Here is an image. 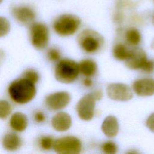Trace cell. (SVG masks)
I'll list each match as a JSON object with an SVG mask.
<instances>
[{"mask_svg": "<svg viewBox=\"0 0 154 154\" xmlns=\"http://www.w3.org/2000/svg\"><path fill=\"white\" fill-rule=\"evenodd\" d=\"M8 91L10 98L19 104L29 102L36 94L35 84L23 77L13 81L10 84Z\"/></svg>", "mask_w": 154, "mask_h": 154, "instance_id": "cell-1", "label": "cell"}, {"mask_svg": "<svg viewBox=\"0 0 154 154\" xmlns=\"http://www.w3.org/2000/svg\"><path fill=\"white\" fill-rule=\"evenodd\" d=\"M78 64L70 59H63L58 61L55 69V76L61 83L69 84L75 81L78 76Z\"/></svg>", "mask_w": 154, "mask_h": 154, "instance_id": "cell-2", "label": "cell"}, {"mask_svg": "<svg viewBox=\"0 0 154 154\" xmlns=\"http://www.w3.org/2000/svg\"><path fill=\"white\" fill-rule=\"evenodd\" d=\"M81 19L76 15L64 14L57 17L53 23L55 32L61 36L73 34L81 25Z\"/></svg>", "mask_w": 154, "mask_h": 154, "instance_id": "cell-3", "label": "cell"}, {"mask_svg": "<svg viewBox=\"0 0 154 154\" xmlns=\"http://www.w3.org/2000/svg\"><path fill=\"white\" fill-rule=\"evenodd\" d=\"M78 42L83 51L91 54L99 50L103 45V39L96 31L87 29L78 35Z\"/></svg>", "mask_w": 154, "mask_h": 154, "instance_id": "cell-4", "label": "cell"}, {"mask_svg": "<svg viewBox=\"0 0 154 154\" xmlns=\"http://www.w3.org/2000/svg\"><path fill=\"white\" fill-rule=\"evenodd\" d=\"M31 42L37 49H45L49 43V31L48 26L41 22H32L30 26Z\"/></svg>", "mask_w": 154, "mask_h": 154, "instance_id": "cell-5", "label": "cell"}, {"mask_svg": "<svg viewBox=\"0 0 154 154\" xmlns=\"http://www.w3.org/2000/svg\"><path fill=\"white\" fill-rule=\"evenodd\" d=\"M53 148L55 152L61 154H77L81 152V141L74 136H65L54 141Z\"/></svg>", "mask_w": 154, "mask_h": 154, "instance_id": "cell-6", "label": "cell"}, {"mask_svg": "<svg viewBox=\"0 0 154 154\" xmlns=\"http://www.w3.org/2000/svg\"><path fill=\"white\" fill-rule=\"evenodd\" d=\"M96 99L91 94L84 96L78 101L76 111L79 117L85 121L92 119L94 113Z\"/></svg>", "mask_w": 154, "mask_h": 154, "instance_id": "cell-7", "label": "cell"}, {"mask_svg": "<svg viewBox=\"0 0 154 154\" xmlns=\"http://www.w3.org/2000/svg\"><path fill=\"white\" fill-rule=\"evenodd\" d=\"M108 96L114 100L127 101L133 97L131 88L122 83H112L106 88Z\"/></svg>", "mask_w": 154, "mask_h": 154, "instance_id": "cell-8", "label": "cell"}, {"mask_svg": "<svg viewBox=\"0 0 154 154\" xmlns=\"http://www.w3.org/2000/svg\"><path fill=\"white\" fill-rule=\"evenodd\" d=\"M70 101V95L66 91H58L48 95L45 104L51 110H60L67 106Z\"/></svg>", "mask_w": 154, "mask_h": 154, "instance_id": "cell-9", "label": "cell"}, {"mask_svg": "<svg viewBox=\"0 0 154 154\" xmlns=\"http://www.w3.org/2000/svg\"><path fill=\"white\" fill-rule=\"evenodd\" d=\"M147 60V55L143 49L134 48L131 49L130 55L126 60V66L132 70L141 69Z\"/></svg>", "mask_w": 154, "mask_h": 154, "instance_id": "cell-10", "label": "cell"}, {"mask_svg": "<svg viewBox=\"0 0 154 154\" xmlns=\"http://www.w3.org/2000/svg\"><path fill=\"white\" fill-rule=\"evenodd\" d=\"M132 88L138 96H152L154 94V79L144 78L137 79L132 84Z\"/></svg>", "mask_w": 154, "mask_h": 154, "instance_id": "cell-11", "label": "cell"}, {"mask_svg": "<svg viewBox=\"0 0 154 154\" xmlns=\"http://www.w3.org/2000/svg\"><path fill=\"white\" fill-rule=\"evenodd\" d=\"M14 17L20 23L24 25L32 23L35 18V13L28 6H18L12 9Z\"/></svg>", "mask_w": 154, "mask_h": 154, "instance_id": "cell-12", "label": "cell"}, {"mask_svg": "<svg viewBox=\"0 0 154 154\" xmlns=\"http://www.w3.org/2000/svg\"><path fill=\"white\" fill-rule=\"evenodd\" d=\"M53 128L58 132L67 131L72 125L70 116L65 112H59L55 114L51 121Z\"/></svg>", "mask_w": 154, "mask_h": 154, "instance_id": "cell-13", "label": "cell"}, {"mask_svg": "<svg viewBox=\"0 0 154 154\" xmlns=\"http://www.w3.org/2000/svg\"><path fill=\"white\" fill-rule=\"evenodd\" d=\"M101 129L103 134L108 137H114L119 132V123L116 117L107 116L102 122Z\"/></svg>", "mask_w": 154, "mask_h": 154, "instance_id": "cell-14", "label": "cell"}, {"mask_svg": "<svg viewBox=\"0 0 154 154\" xmlns=\"http://www.w3.org/2000/svg\"><path fill=\"white\" fill-rule=\"evenodd\" d=\"M10 125L14 131L22 132L28 126V119L23 113L16 112L11 116Z\"/></svg>", "mask_w": 154, "mask_h": 154, "instance_id": "cell-15", "label": "cell"}, {"mask_svg": "<svg viewBox=\"0 0 154 154\" xmlns=\"http://www.w3.org/2000/svg\"><path fill=\"white\" fill-rule=\"evenodd\" d=\"M2 144L3 147L8 151H15L21 145L20 138L13 132H10L4 135L2 138Z\"/></svg>", "mask_w": 154, "mask_h": 154, "instance_id": "cell-16", "label": "cell"}, {"mask_svg": "<svg viewBox=\"0 0 154 154\" xmlns=\"http://www.w3.org/2000/svg\"><path fill=\"white\" fill-rule=\"evenodd\" d=\"M79 66V72L87 77L94 75L97 70L96 63L90 59H84L80 61Z\"/></svg>", "mask_w": 154, "mask_h": 154, "instance_id": "cell-17", "label": "cell"}, {"mask_svg": "<svg viewBox=\"0 0 154 154\" xmlns=\"http://www.w3.org/2000/svg\"><path fill=\"white\" fill-rule=\"evenodd\" d=\"M125 38L127 43L132 46H136L141 42V36L138 31L135 28H129L125 32Z\"/></svg>", "mask_w": 154, "mask_h": 154, "instance_id": "cell-18", "label": "cell"}, {"mask_svg": "<svg viewBox=\"0 0 154 154\" xmlns=\"http://www.w3.org/2000/svg\"><path fill=\"white\" fill-rule=\"evenodd\" d=\"M131 50H129L124 45L117 44L112 50L114 58L119 60H126L130 55Z\"/></svg>", "mask_w": 154, "mask_h": 154, "instance_id": "cell-19", "label": "cell"}, {"mask_svg": "<svg viewBox=\"0 0 154 154\" xmlns=\"http://www.w3.org/2000/svg\"><path fill=\"white\" fill-rule=\"evenodd\" d=\"M11 112V106L8 102L0 100V119L7 118Z\"/></svg>", "mask_w": 154, "mask_h": 154, "instance_id": "cell-20", "label": "cell"}, {"mask_svg": "<svg viewBox=\"0 0 154 154\" xmlns=\"http://www.w3.org/2000/svg\"><path fill=\"white\" fill-rule=\"evenodd\" d=\"M10 30V23L8 20L3 16H0V37L8 34Z\"/></svg>", "mask_w": 154, "mask_h": 154, "instance_id": "cell-21", "label": "cell"}, {"mask_svg": "<svg viewBox=\"0 0 154 154\" xmlns=\"http://www.w3.org/2000/svg\"><path fill=\"white\" fill-rule=\"evenodd\" d=\"M54 143V138L51 136H43L40 139V146L45 150H50L53 147Z\"/></svg>", "mask_w": 154, "mask_h": 154, "instance_id": "cell-22", "label": "cell"}, {"mask_svg": "<svg viewBox=\"0 0 154 154\" xmlns=\"http://www.w3.org/2000/svg\"><path fill=\"white\" fill-rule=\"evenodd\" d=\"M23 77L35 84L39 79V75L37 71L32 69H27L23 74Z\"/></svg>", "mask_w": 154, "mask_h": 154, "instance_id": "cell-23", "label": "cell"}, {"mask_svg": "<svg viewBox=\"0 0 154 154\" xmlns=\"http://www.w3.org/2000/svg\"><path fill=\"white\" fill-rule=\"evenodd\" d=\"M102 151L106 154H114L117 152V147L116 144L112 141H107L102 146Z\"/></svg>", "mask_w": 154, "mask_h": 154, "instance_id": "cell-24", "label": "cell"}, {"mask_svg": "<svg viewBox=\"0 0 154 154\" xmlns=\"http://www.w3.org/2000/svg\"><path fill=\"white\" fill-rule=\"evenodd\" d=\"M47 57L50 61L55 62L60 59L61 54L58 49L51 48L47 52Z\"/></svg>", "mask_w": 154, "mask_h": 154, "instance_id": "cell-25", "label": "cell"}, {"mask_svg": "<svg viewBox=\"0 0 154 154\" xmlns=\"http://www.w3.org/2000/svg\"><path fill=\"white\" fill-rule=\"evenodd\" d=\"M141 69L147 73H152L154 70V60H147Z\"/></svg>", "mask_w": 154, "mask_h": 154, "instance_id": "cell-26", "label": "cell"}, {"mask_svg": "<svg viewBox=\"0 0 154 154\" xmlns=\"http://www.w3.org/2000/svg\"><path fill=\"white\" fill-rule=\"evenodd\" d=\"M146 126L151 131L154 132V112L151 114L147 118Z\"/></svg>", "mask_w": 154, "mask_h": 154, "instance_id": "cell-27", "label": "cell"}, {"mask_svg": "<svg viewBox=\"0 0 154 154\" xmlns=\"http://www.w3.org/2000/svg\"><path fill=\"white\" fill-rule=\"evenodd\" d=\"M34 119L38 123H42L45 120V116L44 113L41 111H37L34 114Z\"/></svg>", "mask_w": 154, "mask_h": 154, "instance_id": "cell-28", "label": "cell"}, {"mask_svg": "<svg viewBox=\"0 0 154 154\" xmlns=\"http://www.w3.org/2000/svg\"><path fill=\"white\" fill-rule=\"evenodd\" d=\"M91 94L93 95V96L96 99V100H100L102 97V93L100 90H95Z\"/></svg>", "mask_w": 154, "mask_h": 154, "instance_id": "cell-29", "label": "cell"}, {"mask_svg": "<svg viewBox=\"0 0 154 154\" xmlns=\"http://www.w3.org/2000/svg\"><path fill=\"white\" fill-rule=\"evenodd\" d=\"M83 84L87 87H90L92 85L93 81L89 77H87L83 80Z\"/></svg>", "mask_w": 154, "mask_h": 154, "instance_id": "cell-30", "label": "cell"}, {"mask_svg": "<svg viewBox=\"0 0 154 154\" xmlns=\"http://www.w3.org/2000/svg\"><path fill=\"white\" fill-rule=\"evenodd\" d=\"M3 1V0H0V4L2 3V2Z\"/></svg>", "mask_w": 154, "mask_h": 154, "instance_id": "cell-31", "label": "cell"}, {"mask_svg": "<svg viewBox=\"0 0 154 154\" xmlns=\"http://www.w3.org/2000/svg\"><path fill=\"white\" fill-rule=\"evenodd\" d=\"M153 18H154V17H153Z\"/></svg>", "mask_w": 154, "mask_h": 154, "instance_id": "cell-32", "label": "cell"}]
</instances>
